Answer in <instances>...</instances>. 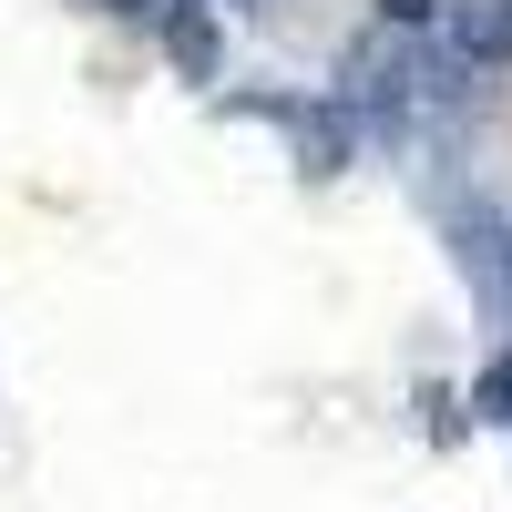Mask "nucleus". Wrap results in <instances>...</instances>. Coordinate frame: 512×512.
Here are the masks:
<instances>
[{
    "label": "nucleus",
    "instance_id": "obj_6",
    "mask_svg": "<svg viewBox=\"0 0 512 512\" xmlns=\"http://www.w3.org/2000/svg\"><path fill=\"white\" fill-rule=\"evenodd\" d=\"M379 11H390V21H431L441 0H379Z\"/></svg>",
    "mask_w": 512,
    "mask_h": 512
},
{
    "label": "nucleus",
    "instance_id": "obj_1",
    "mask_svg": "<svg viewBox=\"0 0 512 512\" xmlns=\"http://www.w3.org/2000/svg\"><path fill=\"white\" fill-rule=\"evenodd\" d=\"M451 236H461V267H472V287L512 318V216H502V205H461Z\"/></svg>",
    "mask_w": 512,
    "mask_h": 512
},
{
    "label": "nucleus",
    "instance_id": "obj_7",
    "mask_svg": "<svg viewBox=\"0 0 512 512\" xmlns=\"http://www.w3.org/2000/svg\"><path fill=\"white\" fill-rule=\"evenodd\" d=\"M103 11H123V21H144V11H164V0H103Z\"/></svg>",
    "mask_w": 512,
    "mask_h": 512
},
{
    "label": "nucleus",
    "instance_id": "obj_3",
    "mask_svg": "<svg viewBox=\"0 0 512 512\" xmlns=\"http://www.w3.org/2000/svg\"><path fill=\"white\" fill-rule=\"evenodd\" d=\"M164 52H175L185 72H216V21L205 11H164Z\"/></svg>",
    "mask_w": 512,
    "mask_h": 512
},
{
    "label": "nucleus",
    "instance_id": "obj_5",
    "mask_svg": "<svg viewBox=\"0 0 512 512\" xmlns=\"http://www.w3.org/2000/svg\"><path fill=\"white\" fill-rule=\"evenodd\" d=\"M482 410H492V420H512V359H492V369H482Z\"/></svg>",
    "mask_w": 512,
    "mask_h": 512
},
{
    "label": "nucleus",
    "instance_id": "obj_4",
    "mask_svg": "<svg viewBox=\"0 0 512 512\" xmlns=\"http://www.w3.org/2000/svg\"><path fill=\"white\" fill-rule=\"evenodd\" d=\"M297 144H308V175H338V164H349V123H338V113H318Z\"/></svg>",
    "mask_w": 512,
    "mask_h": 512
},
{
    "label": "nucleus",
    "instance_id": "obj_2",
    "mask_svg": "<svg viewBox=\"0 0 512 512\" xmlns=\"http://www.w3.org/2000/svg\"><path fill=\"white\" fill-rule=\"evenodd\" d=\"M451 41H461V62H512V0H472V11H451Z\"/></svg>",
    "mask_w": 512,
    "mask_h": 512
}]
</instances>
